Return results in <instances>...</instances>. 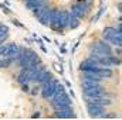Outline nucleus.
Listing matches in <instances>:
<instances>
[{
  "label": "nucleus",
  "mask_w": 122,
  "mask_h": 120,
  "mask_svg": "<svg viewBox=\"0 0 122 120\" xmlns=\"http://www.w3.org/2000/svg\"><path fill=\"white\" fill-rule=\"evenodd\" d=\"M84 96H92V97H98V96H111V93L105 89L102 85L99 86H94V88H82Z\"/></svg>",
  "instance_id": "nucleus-7"
},
{
  "label": "nucleus",
  "mask_w": 122,
  "mask_h": 120,
  "mask_svg": "<svg viewBox=\"0 0 122 120\" xmlns=\"http://www.w3.org/2000/svg\"><path fill=\"white\" fill-rule=\"evenodd\" d=\"M85 103H91V105H99V106H111L114 105V100L109 99L108 96H98V97H92V96H84Z\"/></svg>",
  "instance_id": "nucleus-8"
},
{
  "label": "nucleus",
  "mask_w": 122,
  "mask_h": 120,
  "mask_svg": "<svg viewBox=\"0 0 122 120\" xmlns=\"http://www.w3.org/2000/svg\"><path fill=\"white\" fill-rule=\"evenodd\" d=\"M105 117H118L117 113H105Z\"/></svg>",
  "instance_id": "nucleus-19"
},
{
  "label": "nucleus",
  "mask_w": 122,
  "mask_h": 120,
  "mask_svg": "<svg viewBox=\"0 0 122 120\" xmlns=\"http://www.w3.org/2000/svg\"><path fill=\"white\" fill-rule=\"evenodd\" d=\"M90 52H92V54H114L112 45L104 40H98V41L91 42L90 44Z\"/></svg>",
  "instance_id": "nucleus-6"
},
{
  "label": "nucleus",
  "mask_w": 122,
  "mask_h": 120,
  "mask_svg": "<svg viewBox=\"0 0 122 120\" xmlns=\"http://www.w3.org/2000/svg\"><path fill=\"white\" fill-rule=\"evenodd\" d=\"M7 37H9V34H7V31H1V32H0V45L6 42V40H7Z\"/></svg>",
  "instance_id": "nucleus-16"
},
{
  "label": "nucleus",
  "mask_w": 122,
  "mask_h": 120,
  "mask_svg": "<svg viewBox=\"0 0 122 120\" xmlns=\"http://www.w3.org/2000/svg\"><path fill=\"white\" fill-rule=\"evenodd\" d=\"M80 71L94 72V74L99 75V76H101V78H104V79L112 78V75H114V71H112L111 68H105V66H102V65H99V64L94 62V61L90 60V58L84 60L81 64H80Z\"/></svg>",
  "instance_id": "nucleus-1"
},
{
  "label": "nucleus",
  "mask_w": 122,
  "mask_h": 120,
  "mask_svg": "<svg viewBox=\"0 0 122 120\" xmlns=\"http://www.w3.org/2000/svg\"><path fill=\"white\" fill-rule=\"evenodd\" d=\"M99 85H101L99 81H81L82 88H94V86H99Z\"/></svg>",
  "instance_id": "nucleus-15"
},
{
  "label": "nucleus",
  "mask_w": 122,
  "mask_h": 120,
  "mask_svg": "<svg viewBox=\"0 0 122 120\" xmlns=\"http://www.w3.org/2000/svg\"><path fill=\"white\" fill-rule=\"evenodd\" d=\"M14 62L11 61L10 57H0V68H9L11 66Z\"/></svg>",
  "instance_id": "nucleus-14"
},
{
  "label": "nucleus",
  "mask_w": 122,
  "mask_h": 120,
  "mask_svg": "<svg viewBox=\"0 0 122 120\" xmlns=\"http://www.w3.org/2000/svg\"><path fill=\"white\" fill-rule=\"evenodd\" d=\"M30 89L31 90H29V93H31L33 96H36V95H38V93H40V86H38L37 83H36V86H34V88H30Z\"/></svg>",
  "instance_id": "nucleus-17"
},
{
  "label": "nucleus",
  "mask_w": 122,
  "mask_h": 120,
  "mask_svg": "<svg viewBox=\"0 0 122 120\" xmlns=\"http://www.w3.org/2000/svg\"><path fill=\"white\" fill-rule=\"evenodd\" d=\"M50 105L53 106L54 110H60V109H64V107L71 106V105H72V100L70 99V96H68L65 92H62V93L57 95L56 97H53V99L50 100Z\"/></svg>",
  "instance_id": "nucleus-5"
},
{
  "label": "nucleus",
  "mask_w": 122,
  "mask_h": 120,
  "mask_svg": "<svg viewBox=\"0 0 122 120\" xmlns=\"http://www.w3.org/2000/svg\"><path fill=\"white\" fill-rule=\"evenodd\" d=\"M87 110L91 117H105V113H107L105 106L91 105V103H87Z\"/></svg>",
  "instance_id": "nucleus-9"
},
{
  "label": "nucleus",
  "mask_w": 122,
  "mask_h": 120,
  "mask_svg": "<svg viewBox=\"0 0 122 120\" xmlns=\"http://www.w3.org/2000/svg\"><path fill=\"white\" fill-rule=\"evenodd\" d=\"M23 3H24V6L29 9V10H36V9H41V7H44V6H47V4H50L48 3V0H21Z\"/></svg>",
  "instance_id": "nucleus-10"
},
{
  "label": "nucleus",
  "mask_w": 122,
  "mask_h": 120,
  "mask_svg": "<svg viewBox=\"0 0 122 120\" xmlns=\"http://www.w3.org/2000/svg\"><path fill=\"white\" fill-rule=\"evenodd\" d=\"M54 117L70 119V117H75V113H74L72 107H71V106H68V107H64V109H60V110H56V113H54Z\"/></svg>",
  "instance_id": "nucleus-11"
},
{
  "label": "nucleus",
  "mask_w": 122,
  "mask_h": 120,
  "mask_svg": "<svg viewBox=\"0 0 122 120\" xmlns=\"http://www.w3.org/2000/svg\"><path fill=\"white\" fill-rule=\"evenodd\" d=\"M1 31H9V30H7V27H6L4 24H0V32H1Z\"/></svg>",
  "instance_id": "nucleus-20"
},
{
  "label": "nucleus",
  "mask_w": 122,
  "mask_h": 120,
  "mask_svg": "<svg viewBox=\"0 0 122 120\" xmlns=\"http://www.w3.org/2000/svg\"><path fill=\"white\" fill-rule=\"evenodd\" d=\"M21 86V90L23 92H29L30 90V83H23V85H20Z\"/></svg>",
  "instance_id": "nucleus-18"
},
{
  "label": "nucleus",
  "mask_w": 122,
  "mask_h": 120,
  "mask_svg": "<svg viewBox=\"0 0 122 120\" xmlns=\"http://www.w3.org/2000/svg\"><path fill=\"white\" fill-rule=\"evenodd\" d=\"M57 85H58V81H57L56 78H51L50 81L44 82V83L40 86V93H41V96H43L44 99H47V100H51V99L56 96V93H57Z\"/></svg>",
  "instance_id": "nucleus-4"
},
{
  "label": "nucleus",
  "mask_w": 122,
  "mask_h": 120,
  "mask_svg": "<svg viewBox=\"0 0 122 120\" xmlns=\"http://www.w3.org/2000/svg\"><path fill=\"white\" fill-rule=\"evenodd\" d=\"M92 6H94V0H74V3L71 4L70 13L78 20H82L88 16Z\"/></svg>",
  "instance_id": "nucleus-3"
},
{
  "label": "nucleus",
  "mask_w": 122,
  "mask_h": 120,
  "mask_svg": "<svg viewBox=\"0 0 122 120\" xmlns=\"http://www.w3.org/2000/svg\"><path fill=\"white\" fill-rule=\"evenodd\" d=\"M51 78H53V75H51V74H50V72H48L47 69H44V71H43V72H41V74H40V75L37 76V79H36V82H34V83H37L38 86H41V85H43L44 82L50 81Z\"/></svg>",
  "instance_id": "nucleus-12"
},
{
  "label": "nucleus",
  "mask_w": 122,
  "mask_h": 120,
  "mask_svg": "<svg viewBox=\"0 0 122 120\" xmlns=\"http://www.w3.org/2000/svg\"><path fill=\"white\" fill-rule=\"evenodd\" d=\"M80 24H81V20H78L77 17H74V16L70 13V17H68V28L75 30V28L80 27Z\"/></svg>",
  "instance_id": "nucleus-13"
},
{
  "label": "nucleus",
  "mask_w": 122,
  "mask_h": 120,
  "mask_svg": "<svg viewBox=\"0 0 122 120\" xmlns=\"http://www.w3.org/2000/svg\"><path fill=\"white\" fill-rule=\"evenodd\" d=\"M101 40L107 41L112 47L122 45V23H118L117 27H105L101 32Z\"/></svg>",
  "instance_id": "nucleus-2"
}]
</instances>
